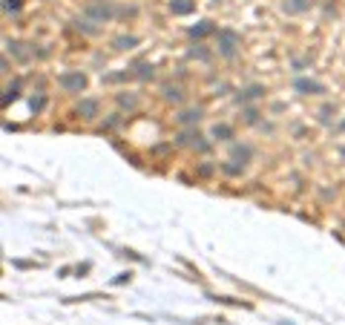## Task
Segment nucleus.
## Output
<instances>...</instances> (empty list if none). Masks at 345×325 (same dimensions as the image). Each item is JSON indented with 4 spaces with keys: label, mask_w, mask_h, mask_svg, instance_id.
Wrapping results in <instances>:
<instances>
[{
    "label": "nucleus",
    "mask_w": 345,
    "mask_h": 325,
    "mask_svg": "<svg viewBox=\"0 0 345 325\" xmlns=\"http://www.w3.org/2000/svg\"><path fill=\"white\" fill-rule=\"evenodd\" d=\"M164 98H167V101H181V89H176V86H167V89H164Z\"/></svg>",
    "instance_id": "14"
},
{
    "label": "nucleus",
    "mask_w": 345,
    "mask_h": 325,
    "mask_svg": "<svg viewBox=\"0 0 345 325\" xmlns=\"http://www.w3.org/2000/svg\"><path fill=\"white\" fill-rule=\"evenodd\" d=\"M196 9V0H170V12L173 15H190Z\"/></svg>",
    "instance_id": "5"
},
{
    "label": "nucleus",
    "mask_w": 345,
    "mask_h": 325,
    "mask_svg": "<svg viewBox=\"0 0 345 325\" xmlns=\"http://www.w3.org/2000/svg\"><path fill=\"white\" fill-rule=\"evenodd\" d=\"M213 32H216L213 20H201L198 26H190V37H207V35H213Z\"/></svg>",
    "instance_id": "7"
},
{
    "label": "nucleus",
    "mask_w": 345,
    "mask_h": 325,
    "mask_svg": "<svg viewBox=\"0 0 345 325\" xmlns=\"http://www.w3.org/2000/svg\"><path fill=\"white\" fill-rule=\"evenodd\" d=\"M135 43H138V37H135V35H127V37H115V46H118V49H132Z\"/></svg>",
    "instance_id": "10"
},
{
    "label": "nucleus",
    "mask_w": 345,
    "mask_h": 325,
    "mask_svg": "<svg viewBox=\"0 0 345 325\" xmlns=\"http://www.w3.org/2000/svg\"><path fill=\"white\" fill-rule=\"evenodd\" d=\"M198 118H201V109H184V112L179 115L181 124H196Z\"/></svg>",
    "instance_id": "9"
},
{
    "label": "nucleus",
    "mask_w": 345,
    "mask_h": 325,
    "mask_svg": "<svg viewBox=\"0 0 345 325\" xmlns=\"http://www.w3.org/2000/svg\"><path fill=\"white\" fill-rule=\"evenodd\" d=\"M216 40H219V52L225 55V58H233L239 46H242V37L233 32V29H219L216 32Z\"/></svg>",
    "instance_id": "2"
},
{
    "label": "nucleus",
    "mask_w": 345,
    "mask_h": 325,
    "mask_svg": "<svg viewBox=\"0 0 345 325\" xmlns=\"http://www.w3.org/2000/svg\"><path fill=\"white\" fill-rule=\"evenodd\" d=\"M294 89L296 92H302V95H316V92H322V84H316V81H311V78H296Z\"/></svg>",
    "instance_id": "4"
},
{
    "label": "nucleus",
    "mask_w": 345,
    "mask_h": 325,
    "mask_svg": "<svg viewBox=\"0 0 345 325\" xmlns=\"http://www.w3.org/2000/svg\"><path fill=\"white\" fill-rule=\"evenodd\" d=\"M216 3H219V0H216Z\"/></svg>",
    "instance_id": "17"
},
{
    "label": "nucleus",
    "mask_w": 345,
    "mask_h": 325,
    "mask_svg": "<svg viewBox=\"0 0 345 325\" xmlns=\"http://www.w3.org/2000/svg\"><path fill=\"white\" fill-rule=\"evenodd\" d=\"M262 92H265L262 86H247L245 92H242V101H247V98H259Z\"/></svg>",
    "instance_id": "13"
},
{
    "label": "nucleus",
    "mask_w": 345,
    "mask_h": 325,
    "mask_svg": "<svg viewBox=\"0 0 345 325\" xmlns=\"http://www.w3.org/2000/svg\"><path fill=\"white\" fill-rule=\"evenodd\" d=\"M213 136L222 138V141H228V138L233 136V130H230L228 124H216V127H213Z\"/></svg>",
    "instance_id": "11"
},
{
    "label": "nucleus",
    "mask_w": 345,
    "mask_h": 325,
    "mask_svg": "<svg viewBox=\"0 0 345 325\" xmlns=\"http://www.w3.org/2000/svg\"><path fill=\"white\" fill-rule=\"evenodd\" d=\"M308 3L305 0H294V3H285V12H302Z\"/></svg>",
    "instance_id": "15"
},
{
    "label": "nucleus",
    "mask_w": 345,
    "mask_h": 325,
    "mask_svg": "<svg viewBox=\"0 0 345 325\" xmlns=\"http://www.w3.org/2000/svg\"><path fill=\"white\" fill-rule=\"evenodd\" d=\"M83 12L86 17H92L95 23H104V20H113L118 15V9L113 6V0H86V6H83Z\"/></svg>",
    "instance_id": "1"
},
{
    "label": "nucleus",
    "mask_w": 345,
    "mask_h": 325,
    "mask_svg": "<svg viewBox=\"0 0 345 325\" xmlns=\"http://www.w3.org/2000/svg\"><path fill=\"white\" fill-rule=\"evenodd\" d=\"M23 6V0H3V12H17Z\"/></svg>",
    "instance_id": "16"
},
{
    "label": "nucleus",
    "mask_w": 345,
    "mask_h": 325,
    "mask_svg": "<svg viewBox=\"0 0 345 325\" xmlns=\"http://www.w3.org/2000/svg\"><path fill=\"white\" fill-rule=\"evenodd\" d=\"M78 112H81V118L92 121L95 115H98V101H89V98H83V101L78 104Z\"/></svg>",
    "instance_id": "6"
},
{
    "label": "nucleus",
    "mask_w": 345,
    "mask_h": 325,
    "mask_svg": "<svg viewBox=\"0 0 345 325\" xmlns=\"http://www.w3.org/2000/svg\"><path fill=\"white\" fill-rule=\"evenodd\" d=\"M135 75L138 78H153V67L150 64H135Z\"/></svg>",
    "instance_id": "12"
},
{
    "label": "nucleus",
    "mask_w": 345,
    "mask_h": 325,
    "mask_svg": "<svg viewBox=\"0 0 345 325\" xmlns=\"http://www.w3.org/2000/svg\"><path fill=\"white\" fill-rule=\"evenodd\" d=\"M58 84L64 92H83L86 89V75H83L81 69L78 72H64L61 78H58Z\"/></svg>",
    "instance_id": "3"
},
{
    "label": "nucleus",
    "mask_w": 345,
    "mask_h": 325,
    "mask_svg": "<svg viewBox=\"0 0 345 325\" xmlns=\"http://www.w3.org/2000/svg\"><path fill=\"white\" fill-rule=\"evenodd\" d=\"M233 158L245 167V161L250 158V147H247V144H245V147H239V144H236V147H233Z\"/></svg>",
    "instance_id": "8"
}]
</instances>
